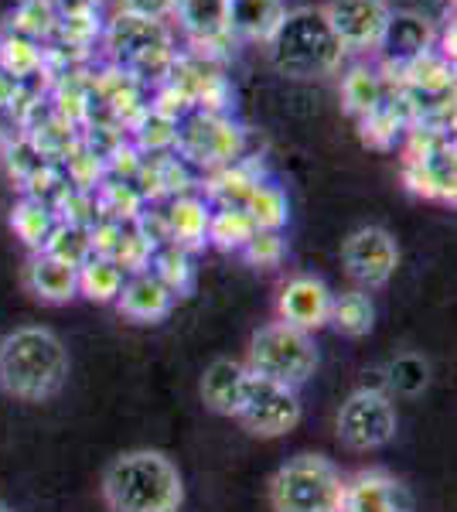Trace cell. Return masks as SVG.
<instances>
[{"instance_id":"1","label":"cell","mask_w":457,"mask_h":512,"mask_svg":"<svg viewBox=\"0 0 457 512\" xmlns=\"http://www.w3.org/2000/svg\"><path fill=\"white\" fill-rule=\"evenodd\" d=\"M103 499L110 512H178L185 485L161 451H130L106 468Z\"/></svg>"},{"instance_id":"2","label":"cell","mask_w":457,"mask_h":512,"mask_svg":"<svg viewBox=\"0 0 457 512\" xmlns=\"http://www.w3.org/2000/svg\"><path fill=\"white\" fill-rule=\"evenodd\" d=\"M69 352L48 328H18L0 342V386L11 396L41 403L62 390Z\"/></svg>"},{"instance_id":"3","label":"cell","mask_w":457,"mask_h":512,"mask_svg":"<svg viewBox=\"0 0 457 512\" xmlns=\"http://www.w3.org/2000/svg\"><path fill=\"white\" fill-rule=\"evenodd\" d=\"M273 65L284 76L294 79H314V76H331L342 65V41L335 38L324 11L314 7H301V11H287L280 21L277 35L270 38Z\"/></svg>"},{"instance_id":"4","label":"cell","mask_w":457,"mask_h":512,"mask_svg":"<svg viewBox=\"0 0 457 512\" xmlns=\"http://www.w3.org/2000/svg\"><path fill=\"white\" fill-rule=\"evenodd\" d=\"M345 495V475L321 454H301L287 461L270 482L273 512H338Z\"/></svg>"},{"instance_id":"5","label":"cell","mask_w":457,"mask_h":512,"mask_svg":"<svg viewBox=\"0 0 457 512\" xmlns=\"http://www.w3.org/2000/svg\"><path fill=\"white\" fill-rule=\"evenodd\" d=\"M314 369H318V349H314V338L301 332V328L273 321V325L260 328L249 338L246 373L297 390V386H304L314 376Z\"/></svg>"},{"instance_id":"6","label":"cell","mask_w":457,"mask_h":512,"mask_svg":"<svg viewBox=\"0 0 457 512\" xmlns=\"http://www.w3.org/2000/svg\"><path fill=\"white\" fill-rule=\"evenodd\" d=\"M174 154L188 164L191 171H219L226 164L246 158L249 154V134L243 123L219 113L191 110L178 123V140H174Z\"/></svg>"},{"instance_id":"7","label":"cell","mask_w":457,"mask_h":512,"mask_svg":"<svg viewBox=\"0 0 457 512\" xmlns=\"http://www.w3.org/2000/svg\"><path fill=\"white\" fill-rule=\"evenodd\" d=\"M301 396L294 386L273 383L263 376H246V390L243 403H239V420H243L246 431H253L256 437H284L301 424Z\"/></svg>"},{"instance_id":"8","label":"cell","mask_w":457,"mask_h":512,"mask_svg":"<svg viewBox=\"0 0 457 512\" xmlns=\"http://www.w3.org/2000/svg\"><path fill=\"white\" fill-rule=\"evenodd\" d=\"M396 434V407L389 393L355 390L338 410V437L352 451H376Z\"/></svg>"},{"instance_id":"9","label":"cell","mask_w":457,"mask_h":512,"mask_svg":"<svg viewBox=\"0 0 457 512\" xmlns=\"http://www.w3.org/2000/svg\"><path fill=\"white\" fill-rule=\"evenodd\" d=\"M345 274L359 284V291L386 287L400 263V246L382 226H362L345 239L342 246Z\"/></svg>"},{"instance_id":"10","label":"cell","mask_w":457,"mask_h":512,"mask_svg":"<svg viewBox=\"0 0 457 512\" xmlns=\"http://www.w3.org/2000/svg\"><path fill=\"white\" fill-rule=\"evenodd\" d=\"M181 31L188 35V45L195 59L219 65L229 55V0H174Z\"/></svg>"},{"instance_id":"11","label":"cell","mask_w":457,"mask_h":512,"mask_svg":"<svg viewBox=\"0 0 457 512\" xmlns=\"http://www.w3.org/2000/svg\"><path fill=\"white\" fill-rule=\"evenodd\" d=\"M389 14H393L389 0H331L324 7V18L345 52L348 48H379Z\"/></svg>"},{"instance_id":"12","label":"cell","mask_w":457,"mask_h":512,"mask_svg":"<svg viewBox=\"0 0 457 512\" xmlns=\"http://www.w3.org/2000/svg\"><path fill=\"white\" fill-rule=\"evenodd\" d=\"M99 41H103V48L110 52V62L127 69L130 62L144 59L154 48H171V31L164 28V21L116 11L113 21L103 24V38Z\"/></svg>"},{"instance_id":"13","label":"cell","mask_w":457,"mask_h":512,"mask_svg":"<svg viewBox=\"0 0 457 512\" xmlns=\"http://www.w3.org/2000/svg\"><path fill=\"white\" fill-rule=\"evenodd\" d=\"M331 287L318 277H290L280 291V321L290 328H301V332L314 335L318 328L328 325L331 315Z\"/></svg>"},{"instance_id":"14","label":"cell","mask_w":457,"mask_h":512,"mask_svg":"<svg viewBox=\"0 0 457 512\" xmlns=\"http://www.w3.org/2000/svg\"><path fill=\"white\" fill-rule=\"evenodd\" d=\"M338 512H413V495L389 472H359L345 478V495Z\"/></svg>"},{"instance_id":"15","label":"cell","mask_w":457,"mask_h":512,"mask_svg":"<svg viewBox=\"0 0 457 512\" xmlns=\"http://www.w3.org/2000/svg\"><path fill=\"white\" fill-rule=\"evenodd\" d=\"M440 31L420 14H389L386 35H382V65L400 69V65L420 59V55L434 52Z\"/></svg>"},{"instance_id":"16","label":"cell","mask_w":457,"mask_h":512,"mask_svg":"<svg viewBox=\"0 0 457 512\" xmlns=\"http://www.w3.org/2000/svg\"><path fill=\"white\" fill-rule=\"evenodd\" d=\"M134 185H137V192L144 195L147 205H161L178 195L195 192V171H191L174 151L151 154V158H144V164H140Z\"/></svg>"},{"instance_id":"17","label":"cell","mask_w":457,"mask_h":512,"mask_svg":"<svg viewBox=\"0 0 457 512\" xmlns=\"http://www.w3.org/2000/svg\"><path fill=\"white\" fill-rule=\"evenodd\" d=\"M267 178V164H263L260 154H246V158L226 164V168L219 171H209L205 175V202H215V209H222V205H236V209H243L246 198L253 195L256 185H263Z\"/></svg>"},{"instance_id":"18","label":"cell","mask_w":457,"mask_h":512,"mask_svg":"<svg viewBox=\"0 0 457 512\" xmlns=\"http://www.w3.org/2000/svg\"><path fill=\"white\" fill-rule=\"evenodd\" d=\"M113 304L120 308L123 318L140 321V325H154V321H164L171 315L174 294L151 274V270H140V274H130L123 280Z\"/></svg>"},{"instance_id":"19","label":"cell","mask_w":457,"mask_h":512,"mask_svg":"<svg viewBox=\"0 0 457 512\" xmlns=\"http://www.w3.org/2000/svg\"><path fill=\"white\" fill-rule=\"evenodd\" d=\"M164 212V226H168V243L181 246V250L195 253L205 250V233H209V216H212V205L205 202L202 195H178L171 202H161Z\"/></svg>"},{"instance_id":"20","label":"cell","mask_w":457,"mask_h":512,"mask_svg":"<svg viewBox=\"0 0 457 512\" xmlns=\"http://www.w3.org/2000/svg\"><path fill=\"white\" fill-rule=\"evenodd\" d=\"M403 181H406V188L420 198H430V202H454V195H457L454 147H444V151L427 161L403 164Z\"/></svg>"},{"instance_id":"21","label":"cell","mask_w":457,"mask_h":512,"mask_svg":"<svg viewBox=\"0 0 457 512\" xmlns=\"http://www.w3.org/2000/svg\"><path fill=\"white\" fill-rule=\"evenodd\" d=\"M28 291L45 304H69L79 294V267L62 263L48 253H35L28 263Z\"/></svg>"},{"instance_id":"22","label":"cell","mask_w":457,"mask_h":512,"mask_svg":"<svg viewBox=\"0 0 457 512\" xmlns=\"http://www.w3.org/2000/svg\"><path fill=\"white\" fill-rule=\"evenodd\" d=\"M284 14V0H229V35L270 45Z\"/></svg>"},{"instance_id":"23","label":"cell","mask_w":457,"mask_h":512,"mask_svg":"<svg viewBox=\"0 0 457 512\" xmlns=\"http://www.w3.org/2000/svg\"><path fill=\"white\" fill-rule=\"evenodd\" d=\"M246 366L236 359H219L205 369L202 376V400L205 407L215 410V414L236 417L239 403H243V390H246Z\"/></svg>"},{"instance_id":"24","label":"cell","mask_w":457,"mask_h":512,"mask_svg":"<svg viewBox=\"0 0 457 512\" xmlns=\"http://www.w3.org/2000/svg\"><path fill=\"white\" fill-rule=\"evenodd\" d=\"M406 127H410V117H406L403 103L396 96H386V103L379 110H372L369 117L359 120V140L369 151H396Z\"/></svg>"},{"instance_id":"25","label":"cell","mask_w":457,"mask_h":512,"mask_svg":"<svg viewBox=\"0 0 457 512\" xmlns=\"http://www.w3.org/2000/svg\"><path fill=\"white\" fill-rule=\"evenodd\" d=\"M386 96H389V89H386V82H382L379 69H369V65H355L342 79V106L348 117H355V120L379 110V106L386 103Z\"/></svg>"},{"instance_id":"26","label":"cell","mask_w":457,"mask_h":512,"mask_svg":"<svg viewBox=\"0 0 457 512\" xmlns=\"http://www.w3.org/2000/svg\"><path fill=\"white\" fill-rule=\"evenodd\" d=\"M93 198H96V219L116 222V226H134L147 205L134 181H116V178H106L93 192Z\"/></svg>"},{"instance_id":"27","label":"cell","mask_w":457,"mask_h":512,"mask_svg":"<svg viewBox=\"0 0 457 512\" xmlns=\"http://www.w3.org/2000/svg\"><path fill=\"white\" fill-rule=\"evenodd\" d=\"M243 212L256 226V233H280L290 222V198L280 185L263 181V185H256L253 195L246 198Z\"/></svg>"},{"instance_id":"28","label":"cell","mask_w":457,"mask_h":512,"mask_svg":"<svg viewBox=\"0 0 457 512\" xmlns=\"http://www.w3.org/2000/svg\"><path fill=\"white\" fill-rule=\"evenodd\" d=\"M328 325L335 332H342L348 338H362L372 332L376 325V308H372V297L365 291H345V294H335L331 297V315H328Z\"/></svg>"},{"instance_id":"29","label":"cell","mask_w":457,"mask_h":512,"mask_svg":"<svg viewBox=\"0 0 457 512\" xmlns=\"http://www.w3.org/2000/svg\"><path fill=\"white\" fill-rule=\"evenodd\" d=\"M55 212L48 202H41V198H31V195H21L18 202H14L11 209V229L18 233V239L24 246H31L35 253H41V246H45V239L52 236L55 229Z\"/></svg>"},{"instance_id":"30","label":"cell","mask_w":457,"mask_h":512,"mask_svg":"<svg viewBox=\"0 0 457 512\" xmlns=\"http://www.w3.org/2000/svg\"><path fill=\"white\" fill-rule=\"evenodd\" d=\"M151 274L161 280L164 287L174 294V301L178 297H188L195 291V260H191L188 250H181V246H157L154 256H151Z\"/></svg>"},{"instance_id":"31","label":"cell","mask_w":457,"mask_h":512,"mask_svg":"<svg viewBox=\"0 0 457 512\" xmlns=\"http://www.w3.org/2000/svg\"><path fill=\"white\" fill-rule=\"evenodd\" d=\"M256 236V226L249 222V216L236 205H222V209H212L209 216V233H205V243L215 246L222 253H243V246Z\"/></svg>"},{"instance_id":"32","label":"cell","mask_w":457,"mask_h":512,"mask_svg":"<svg viewBox=\"0 0 457 512\" xmlns=\"http://www.w3.org/2000/svg\"><path fill=\"white\" fill-rule=\"evenodd\" d=\"M41 55H45V48L38 41L11 35V31L0 35V72L7 79L21 82V86H28L31 79L41 76Z\"/></svg>"},{"instance_id":"33","label":"cell","mask_w":457,"mask_h":512,"mask_svg":"<svg viewBox=\"0 0 457 512\" xmlns=\"http://www.w3.org/2000/svg\"><path fill=\"white\" fill-rule=\"evenodd\" d=\"M123 280H127V274L106 256H89V260L79 263V294H86L96 304H113Z\"/></svg>"},{"instance_id":"34","label":"cell","mask_w":457,"mask_h":512,"mask_svg":"<svg viewBox=\"0 0 457 512\" xmlns=\"http://www.w3.org/2000/svg\"><path fill=\"white\" fill-rule=\"evenodd\" d=\"M127 134H130V144H134L144 158H151V154H171L174 140H178V123L161 117V113H154V110H144L130 123Z\"/></svg>"},{"instance_id":"35","label":"cell","mask_w":457,"mask_h":512,"mask_svg":"<svg viewBox=\"0 0 457 512\" xmlns=\"http://www.w3.org/2000/svg\"><path fill=\"white\" fill-rule=\"evenodd\" d=\"M62 175L72 188H79V192H96L106 181V158L79 137L76 144H72V151L62 158Z\"/></svg>"},{"instance_id":"36","label":"cell","mask_w":457,"mask_h":512,"mask_svg":"<svg viewBox=\"0 0 457 512\" xmlns=\"http://www.w3.org/2000/svg\"><path fill=\"white\" fill-rule=\"evenodd\" d=\"M55 24H58V14H55L52 0H21L11 11V18H7V31L41 45V41H52Z\"/></svg>"},{"instance_id":"37","label":"cell","mask_w":457,"mask_h":512,"mask_svg":"<svg viewBox=\"0 0 457 512\" xmlns=\"http://www.w3.org/2000/svg\"><path fill=\"white\" fill-rule=\"evenodd\" d=\"M41 253H48V256H55V260L79 267L82 260H89V256H93V253H89V229L86 226H69V222H55L52 236L45 239Z\"/></svg>"},{"instance_id":"38","label":"cell","mask_w":457,"mask_h":512,"mask_svg":"<svg viewBox=\"0 0 457 512\" xmlns=\"http://www.w3.org/2000/svg\"><path fill=\"white\" fill-rule=\"evenodd\" d=\"M427 383H430V366L420 359V355H400V359L386 369V390H396L403 396L423 393Z\"/></svg>"},{"instance_id":"39","label":"cell","mask_w":457,"mask_h":512,"mask_svg":"<svg viewBox=\"0 0 457 512\" xmlns=\"http://www.w3.org/2000/svg\"><path fill=\"white\" fill-rule=\"evenodd\" d=\"M151 256H154V246L147 243V239L140 236L134 226H127V229H123V236H120V243H116V250H113L110 260L123 270V274L130 277V274H140V270L151 267Z\"/></svg>"},{"instance_id":"40","label":"cell","mask_w":457,"mask_h":512,"mask_svg":"<svg viewBox=\"0 0 457 512\" xmlns=\"http://www.w3.org/2000/svg\"><path fill=\"white\" fill-rule=\"evenodd\" d=\"M243 256L249 267H260V270H273L284 263L287 256V239L280 233H256L249 243L243 246Z\"/></svg>"},{"instance_id":"41","label":"cell","mask_w":457,"mask_h":512,"mask_svg":"<svg viewBox=\"0 0 457 512\" xmlns=\"http://www.w3.org/2000/svg\"><path fill=\"white\" fill-rule=\"evenodd\" d=\"M147 110L181 123L191 110H195V106H191V96L185 93V89L168 79V82H161V86H154V96H151V103H147Z\"/></svg>"},{"instance_id":"42","label":"cell","mask_w":457,"mask_h":512,"mask_svg":"<svg viewBox=\"0 0 457 512\" xmlns=\"http://www.w3.org/2000/svg\"><path fill=\"white\" fill-rule=\"evenodd\" d=\"M140 164H144V154L130 144V137H123L120 144L106 151V178H116V181H134Z\"/></svg>"},{"instance_id":"43","label":"cell","mask_w":457,"mask_h":512,"mask_svg":"<svg viewBox=\"0 0 457 512\" xmlns=\"http://www.w3.org/2000/svg\"><path fill=\"white\" fill-rule=\"evenodd\" d=\"M41 161H45V158H41L35 147H31V140L24 137V134H21L18 140H11V144L4 147V164H7V171H11V178L18 181V185L31 175V171L38 168Z\"/></svg>"},{"instance_id":"44","label":"cell","mask_w":457,"mask_h":512,"mask_svg":"<svg viewBox=\"0 0 457 512\" xmlns=\"http://www.w3.org/2000/svg\"><path fill=\"white\" fill-rule=\"evenodd\" d=\"M116 11L137 14V18L164 21L174 14V0H116Z\"/></svg>"},{"instance_id":"45","label":"cell","mask_w":457,"mask_h":512,"mask_svg":"<svg viewBox=\"0 0 457 512\" xmlns=\"http://www.w3.org/2000/svg\"><path fill=\"white\" fill-rule=\"evenodd\" d=\"M58 21L65 18H86V14H99V7H103V0H52Z\"/></svg>"},{"instance_id":"46","label":"cell","mask_w":457,"mask_h":512,"mask_svg":"<svg viewBox=\"0 0 457 512\" xmlns=\"http://www.w3.org/2000/svg\"><path fill=\"white\" fill-rule=\"evenodd\" d=\"M18 89H21V82L7 79L4 72H0V113H4V110H11L14 96H18Z\"/></svg>"},{"instance_id":"47","label":"cell","mask_w":457,"mask_h":512,"mask_svg":"<svg viewBox=\"0 0 457 512\" xmlns=\"http://www.w3.org/2000/svg\"><path fill=\"white\" fill-rule=\"evenodd\" d=\"M0 512H7V509H4V506H0Z\"/></svg>"}]
</instances>
